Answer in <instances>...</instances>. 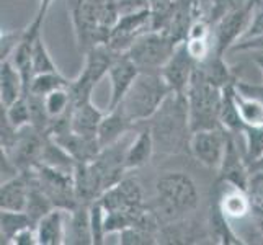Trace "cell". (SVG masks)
Listing matches in <instances>:
<instances>
[{
  "instance_id": "5",
  "label": "cell",
  "mask_w": 263,
  "mask_h": 245,
  "mask_svg": "<svg viewBox=\"0 0 263 245\" xmlns=\"http://www.w3.org/2000/svg\"><path fill=\"white\" fill-rule=\"evenodd\" d=\"M177 44L168 33L151 30L134 41L128 54L141 70H160L174 54Z\"/></svg>"
},
{
  "instance_id": "44",
  "label": "cell",
  "mask_w": 263,
  "mask_h": 245,
  "mask_svg": "<svg viewBox=\"0 0 263 245\" xmlns=\"http://www.w3.org/2000/svg\"><path fill=\"white\" fill-rule=\"evenodd\" d=\"M257 64H258V67H260V70H261V74H263V56L257 58Z\"/></svg>"
},
{
  "instance_id": "7",
  "label": "cell",
  "mask_w": 263,
  "mask_h": 245,
  "mask_svg": "<svg viewBox=\"0 0 263 245\" xmlns=\"http://www.w3.org/2000/svg\"><path fill=\"white\" fill-rule=\"evenodd\" d=\"M255 4L257 0H247L246 4L234 5L219 18L214 31L213 52L224 56L246 34V30L252 20V12Z\"/></svg>"
},
{
  "instance_id": "41",
  "label": "cell",
  "mask_w": 263,
  "mask_h": 245,
  "mask_svg": "<svg viewBox=\"0 0 263 245\" xmlns=\"http://www.w3.org/2000/svg\"><path fill=\"white\" fill-rule=\"evenodd\" d=\"M10 245H38V237H36V229L34 225L25 228L23 231L18 232L12 239Z\"/></svg>"
},
{
  "instance_id": "43",
  "label": "cell",
  "mask_w": 263,
  "mask_h": 245,
  "mask_svg": "<svg viewBox=\"0 0 263 245\" xmlns=\"http://www.w3.org/2000/svg\"><path fill=\"white\" fill-rule=\"evenodd\" d=\"M249 168H250V172H263V156L260 159H257L253 163H250Z\"/></svg>"
},
{
  "instance_id": "29",
  "label": "cell",
  "mask_w": 263,
  "mask_h": 245,
  "mask_svg": "<svg viewBox=\"0 0 263 245\" xmlns=\"http://www.w3.org/2000/svg\"><path fill=\"white\" fill-rule=\"evenodd\" d=\"M31 54H33V72L34 76L38 74H49V72H59L56 62L52 61L51 54L44 44L43 36L38 34L33 40V48H31Z\"/></svg>"
},
{
  "instance_id": "30",
  "label": "cell",
  "mask_w": 263,
  "mask_h": 245,
  "mask_svg": "<svg viewBox=\"0 0 263 245\" xmlns=\"http://www.w3.org/2000/svg\"><path fill=\"white\" fill-rule=\"evenodd\" d=\"M240 134L246 139L243 156L250 165L263 156V126H246Z\"/></svg>"
},
{
  "instance_id": "33",
  "label": "cell",
  "mask_w": 263,
  "mask_h": 245,
  "mask_svg": "<svg viewBox=\"0 0 263 245\" xmlns=\"http://www.w3.org/2000/svg\"><path fill=\"white\" fill-rule=\"evenodd\" d=\"M159 234L156 231H151L141 225H131V228L120 232V243L133 245V243H156Z\"/></svg>"
},
{
  "instance_id": "35",
  "label": "cell",
  "mask_w": 263,
  "mask_h": 245,
  "mask_svg": "<svg viewBox=\"0 0 263 245\" xmlns=\"http://www.w3.org/2000/svg\"><path fill=\"white\" fill-rule=\"evenodd\" d=\"M249 195L252 198L253 210L263 211V172H250Z\"/></svg>"
},
{
  "instance_id": "32",
  "label": "cell",
  "mask_w": 263,
  "mask_h": 245,
  "mask_svg": "<svg viewBox=\"0 0 263 245\" xmlns=\"http://www.w3.org/2000/svg\"><path fill=\"white\" fill-rule=\"evenodd\" d=\"M106 210L100 199L90 204V225H92L93 245H102L106 237Z\"/></svg>"
},
{
  "instance_id": "20",
  "label": "cell",
  "mask_w": 263,
  "mask_h": 245,
  "mask_svg": "<svg viewBox=\"0 0 263 245\" xmlns=\"http://www.w3.org/2000/svg\"><path fill=\"white\" fill-rule=\"evenodd\" d=\"M67 243L93 245L92 225H90V204L79 203L74 210L69 211Z\"/></svg>"
},
{
  "instance_id": "34",
  "label": "cell",
  "mask_w": 263,
  "mask_h": 245,
  "mask_svg": "<svg viewBox=\"0 0 263 245\" xmlns=\"http://www.w3.org/2000/svg\"><path fill=\"white\" fill-rule=\"evenodd\" d=\"M26 28L23 30H12V31H2L0 34V59L8 61L12 58L15 49L20 46V43L25 38Z\"/></svg>"
},
{
  "instance_id": "21",
  "label": "cell",
  "mask_w": 263,
  "mask_h": 245,
  "mask_svg": "<svg viewBox=\"0 0 263 245\" xmlns=\"http://www.w3.org/2000/svg\"><path fill=\"white\" fill-rule=\"evenodd\" d=\"M103 113L88 100L85 103H80L72 108L70 113V129L79 134L97 138V133L100 128V123L103 120Z\"/></svg>"
},
{
  "instance_id": "3",
  "label": "cell",
  "mask_w": 263,
  "mask_h": 245,
  "mask_svg": "<svg viewBox=\"0 0 263 245\" xmlns=\"http://www.w3.org/2000/svg\"><path fill=\"white\" fill-rule=\"evenodd\" d=\"M170 93L174 92L160 70H141L120 106L136 126L156 115Z\"/></svg>"
},
{
  "instance_id": "9",
  "label": "cell",
  "mask_w": 263,
  "mask_h": 245,
  "mask_svg": "<svg viewBox=\"0 0 263 245\" xmlns=\"http://www.w3.org/2000/svg\"><path fill=\"white\" fill-rule=\"evenodd\" d=\"M196 66L198 62L190 56V52L186 49V43L181 41L177 44L174 54L165 62V66L160 69V74L172 88V92L186 95L190 80L193 77Z\"/></svg>"
},
{
  "instance_id": "14",
  "label": "cell",
  "mask_w": 263,
  "mask_h": 245,
  "mask_svg": "<svg viewBox=\"0 0 263 245\" xmlns=\"http://www.w3.org/2000/svg\"><path fill=\"white\" fill-rule=\"evenodd\" d=\"M67 219L69 211L54 208L36 222L38 245H62L67 243Z\"/></svg>"
},
{
  "instance_id": "1",
  "label": "cell",
  "mask_w": 263,
  "mask_h": 245,
  "mask_svg": "<svg viewBox=\"0 0 263 245\" xmlns=\"http://www.w3.org/2000/svg\"><path fill=\"white\" fill-rule=\"evenodd\" d=\"M154 136L156 152L162 154H180L190 152V110L186 95L170 93L162 106L152 118L146 121Z\"/></svg>"
},
{
  "instance_id": "39",
  "label": "cell",
  "mask_w": 263,
  "mask_h": 245,
  "mask_svg": "<svg viewBox=\"0 0 263 245\" xmlns=\"http://www.w3.org/2000/svg\"><path fill=\"white\" fill-rule=\"evenodd\" d=\"M118 13H133V12H141L151 8V0H115Z\"/></svg>"
},
{
  "instance_id": "31",
  "label": "cell",
  "mask_w": 263,
  "mask_h": 245,
  "mask_svg": "<svg viewBox=\"0 0 263 245\" xmlns=\"http://www.w3.org/2000/svg\"><path fill=\"white\" fill-rule=\"evenodd\" d=\"M4 110H5L7 118L10 120V123L16 129H22L25 126L31 124V108H30V102L26 95L20 97L12 105L4 106Z\"/></svg>"
},
{
  "instance_id": "15",
  "label": "cell",
  "mask_w": 263,
  "mask_h": 245,
  "mask_svg": "<svg viewBox=\"0 0 263 245\" xmlns=\"http://www.w3.org/2000/svg\"><path fill=\"white\" fill-rule=\"evenodd\" d=\"M30 175L22 170L16 177L2 181L0 186V210L8 211H26L30 199Z\"/></svg>"
},
{
  "instance_id": "16",
  "label": "cell",
  "mask_w": 263,
  "mask_h": 245,
  "mask_svg": "<svg viewBox=\"0 0 263 245\" xmlns=\"http://www.w3.org/2000/svg\"><path fill=\"white\" fill-rule=\"evenodd\" d=\"M120 54L123 52L115 51L108 43L95 44L93 48H90L85 52V66L82 72H80V76L85 77L90 84H93L97 87L98 82L108 74L111 64Z\"/></svg>"
},
{
  "instance_id": "24",
  "label": "cell",
  "mask_w": 263,
  "mask_h": 245,
  "mask_svg": "<svg viewBox=\"0 0 263 245\" xmlns=\"http://www.w3.org/2000/svg\"><path fill=\"white\" fill-rule=\"evenodd\" d=\"M219 123H221L222 129H226L228 133H232V134H239L243 129V123L239 115L237 102H235V82L222 87Z\"/></svg>"
},
{
  "instance_id": "27",
  "label": "cell",
  "mask_w": 263,
  "mask_h": 245,
  "mask_svg": "<svg viewBox=\"0 0 263 245\" xmlns=\"http://www.w3.org/2000/svg\"><path fill=\"white\" fill-rule=\"evenodd\" d=\"M44 98V108H46V111L52 120H58V118H62L66 116L67 113L72 111V98H70V93L67 87H62V88H58L54 90V92L48 93Z\"/></svg>"
},
{
  "instance_id": "19",
  "label": "cell",
  "mask_w": 263,
  "mask_h": 245,
  "mask_svg": "<svg viewBox=\"0 0 263 245\" xmlns=\"http://www.w3.org/2000/svg\"><path fill=\"white\" fill-rule=\"evenodd\" d=\"M139 126L138 134L131 144H128V149H126V168L128 170H136L144 167L152 156L156 154V142H154V136L149 128L147 123H139L136 124Z\"/></svg>"
},
{
  "instance_id": "28",
  "label": "cell",
  "mask_w": 263,
  "mask_h": 245,
  "mask_svg": "<svg viewBox=\"0 0 263 245\" xmlns=\"http://www.w3.org/2000/svg\"><path fill=\"white\" fill-rule=\"evenodd\" d=\"M69 79H66L61 72H49V74H38L34 76L31 80V85L28 93L33 95H40V97H46L48 93L54 92V90L67 87L69 85Z\"/></svg>"
},
{
  "instance_id": "25",
  "label": "cell",
  "mask_w": 263,
  "mask_h": 245,
  "mask_svg": "<svg viewBox=\"0 0 263 245\" xmlns=\"http://www.w3.org/2000/svg\"><path fill=\"white\" fill-rule=\"evenodd\" d=\"M0 235H2V243H12L15 235L23 231L25 228L34 225L31 217L26 211H8L0 210Z\"/></svg>"
},
{
  "instance_id": "42",
  "label": "cell",
  "mask_w": 263,
  "mask_h": 245,
  "mask_svg": "<svg viewBox=\"0 0 263 245\" xmlns=\"http://www.w3.org/2000/svg\"><path fill=\"white\" fill-rule=\"evenodd\" d=\"M252 214L255 216V221H257V225H258V229L263 235V211L261 210H253Z\"/></svg>"
},
{
  "instance_id": "23",
  "label": "cell",
  "mask_w": 263,
  "mask_h": 245,
  "mask_svg": "<svg viewBox=\"0 0 263 245\" xmlns=\"http://www.w3.org/2000/svg\"><path fill=\"white\" fill-rule=\"evenodd\" d=\"M208 229H210V235L216 243L221 245L243 243V240H240V237H237V234L232 231V228L229 225V217L221 211V208L217 206L214 198H211L210 213H208Z\"/></svg>"
},
{
  "instance_id": "2",
  "label": "cell",
  "mask_w": 263,
  "mask_h": 245,
  "mask_svg": "<svg viewBox=\"0 0 263 245\" xmlns=\"http://www.w3.org/2000/svg\"><path fill=\"white\" fill-rule=\"evenodd\" d=\"M156 208L162 217L177 222L192 214L199 204L193 178L185 172H165L156 181Z\"/></svg>"
},
{
  "instance_id": "38",
  "label": "cell",
  "mask_w": 263,
  "mask_h": 245,
  "mask_svg": "<svg viewBox=\"0 0 263 245\" xmlns=\"http://www.w3.org/2000/svg\"><path fill=\"white\" fill-rule=\"evenodd\" d=\"M235 88L239 90L242 95L255 98L263 105V82L255 84V82H246V80H235Z\"/></svg>"
},
{
  "instance_id": "8",
  "label": "cell",
  "mask_w": 263,
  "mask_h": 245,
  "mask_svg": "<svg viewBox=\"0 0 263 245\" xmlns=\"http://www.w3.org/2000/svg\"><path fill=\"white\" fill-rule=\"evenodd\" d=\"M228 134L229 133L222 128L193 131L192 138H190V154L201 165L211 170H217L221 167V162L226 152Z\"/></svg>"
},
{
  "instance_id": "6",
  "label": "cell",
  "mask_w": 263,
  "mask_h": 245,
  "mask_svg": "<svg viewBox=\"0 0 263 245\" xmlns=\"http://www.w3.org/2000/svg\"><path fill=\"white\" fill-rule=\"evenodd\" d=\"M100 8L102 5L95 4L93 0H76L70 8L77 46L79 51L84 54L95 44L108 43V38H110V31L102 25Z\"/></svg>"
},
{
  "instance_id": "12",
  "label": "cell",
  "mask_w": 263,
  "mask_h": 245,
  "mask_svg": "<svg viewBox=\"0 0 263 245\" xmlns=\"http://www.w3.org/2000/svg\"><path fill=\"white\" fill-rule=\"evenodd\" d=\"M211 198H214L217 206L229 219H243L253 211L252 198L247 190L237 188L228 181L217 180Z\"/></svg>"
},
{
  "instance_id": "40",
  "label": "cell",
  "mask_w": 263,
  "mask_h": 245,
  "mask_svg": "<svg viewBox=\"0 0 263 245\" xmlns=\"http://www.w3.org/2000/svg\"><path fill=\"white\" fill-rule=\"evenodd\" d=\"M210 34H211V30H210V25H208V22L203 20V18H196V20L190 25L186 40L210 38Z\"/></svg>"
},
{
  "instance_id": "4",
  "label": "cell",
  "mask_w": 263,
  "mask_h": 245,
  "mask_svg": "<svg viewBox=\"0 0 263 245\" xmlns=\"http://www.w3.org/2000/svg\"><path fill=\"white\" fill-rule=\"evenodd\" d=\"M222 88L210 82L196 66L186 90L192 131L221 128L219 108Z\"/></svg>"
},
{
  "instance_id": "11",
  "label": "cell",
  "mask_w": 263,
  "mask_h": 245,
  "mask_svg": "<svg viewBox=\"0 0 263 245\" xmlns=\"http://www.w3.org/2000/svg\"><path fill=\"white\" fill-rule=\"evenodd\" d=\"M235 134H228V144H226V152L221 162V167L217 168V180L228 181V183L247 190L250 181V168L246 160L243 152L239 150L237 142H235Z\"/></svg>"
},
{
  "instance_id": "17",
  "label": "cell",
  "mask_w": 263,
  "mask_h": 245,
  "mask_svg": "<svg viewBox=\"0 0 263 245\" xmlns=\"http://www.w3.org/2000/svg\"><path fill=\"white\" fill-rule=\"evenodd\" d=\"M51 138L58 144H61V146L70 154V157L74 159L77 163L92 162L100 154V150H102L97 138H90V136L79 134L72 129L67 133L58 134V136H51Z\"/></svg>"
},
{
  "instance_id": "18",
  "label": "cell",
  "mask_w": 263,
  "mask_h": 245,
  "mask_svg": "<svg viewBox=\"0 0 263 245\" xmlns=\"http://www.w3.org/2000/svg\"><path fill=\"white\" fill-rule=\"evenodd\" d=\"M131 128H134V123L126 116L124 110L118 105L113 110H108V113L103 116L100 128L97 133V139L100 147L113 146L118 141H121L123 136L128 133Z\"/></svg>"
},
{
  "instance_id": "36",
  "label": "cell",
  "mask_w": 263,
  "mask_h": 245,
  "mask_svg": "<svg viewBox=\"0 0 263 245\" xmlns=\"http://www.w3.org/2000/svg\"><path fill=\"white\" fill-rule=\"evenodd\" d=\"M186 49L196 62H203L211 54L210 38H198V40H185Z\"/></svg>"
},
{
  "instance_id": "26",
  "label": "cell",
  "mask_w": 263,
  "mask_h": 245,
  "mask_svg": "<svg viewBox=\"0 0 263 245\" xmlns=\"http://www.w3.org/2000/svg\"><path fill=\"white\" fill-rule=\"evenodd\" d=\"M235 102H237L240 120L246 126H263V105L255 98L242 95L235 88Z\"/></svg>"
},
{
  "instance_id": "10",
  "label": "cell",
  "mask_w": 263,
  "mask_h": 245,
  "mask_svg": "<svg viewBox=\"0 0 263 245\" xmlns=\"http://www.w3.org/2000/svg\"><path fill=\"white\" fill-rule=\"evenodd\" d=\"M100 201L106 211H126L136 213L146 208L141 185L133 178H123L115 186L102 195Z\"/></svg>"
},
{
  "instance_id": "37",
  "label": "cell",
  "mask_w": 263,
  "mask_h": 245,
  "mask_svg": "<svg viewBox=\"0 0 263 245\" xmlns=\"http://www.w3.org/2000/svg\"><path fill=\"white\" fill-rule=\"evenodd\" d=\"M54 0H40V5H38V12H36V16L33 18V22L26 26V34L30 36V38H34V36L41 34V26H43V22L44 18H46L49 8L52 5Z\"/></svg>"
},
{
  "instance_id": "22",
  "label": "cell",
  "mask_w": 263,
  "mask_h": 245,
  "mask_svg": "<svg viewBox=\"0 0 263 245\" xmlns=\"http://www.w3.org/2000/svg\"><path fill=\"white\" fill-rule=\"evenodd\" d=\"M25 95L23 77L13 66V62L2 61L0 64V105L8 106Z\"/></svg>"
},
{
  "instance_id": "13",
  "label": "cell",
  "mask_w": 263,
  "mask_h": 245,
  "mask_svg": "<svg viewBox=\"0 0 263 245\" xmlns=\"http://www.w3.org/2000/svg\"><path fill=\"white\" fill-rule=\"evenodd\" d=\"M139 72L141 69L129 58L128 52H123L115 59L110 70H108V77L111 82V95L110 102H108V110H113L123 102V98L128 93L136 77L139 76Z\"/></svg>"
}]
</instances>
